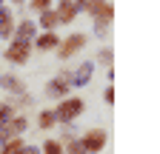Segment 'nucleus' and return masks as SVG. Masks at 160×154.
<instances>
[{"instance_id":"obj_1","label":"nucleus","mask_w":160,"mask_h":154,"mask_svg":"<svg viewBox=\"0 0 160 154\" xmlns=\"http://www.w3.org/2000/svg\"><path fill=\"white\" fill-rule=\"evenodd\" d=\"M86 12L92 14V20H94V31L100 37H106L109 34V26L114 20V6L109 3V0H92V3L86 6Z\"/></svg>"},{"instance_id":"obj_2","label":"nucleus","mask_w":160,"mask_h":154,"mask_svg":"<svg viewBox=\"0 0 160 154\" xmlns=\"http://www.w3.org/2000/svg\"><path fill=\"white\" fill-rule=\"evenodd\" d=\"M83 108H86V103L80 100V97H63V100H60V106L52 108V111H54V120H57V123H66V126H69L72 120H77L80 114H83Z\"/></svg>"},{"instance_id":"obj_3","label":"nucleus","mask_w":160,"mask_h":154,"mask_svg":"<svg viewBox=\"0 0 160 154\" xmlns=\"http://www.w3.org/2000/svg\"><path fill=\"white\" fill-rule=\"evenodd\" d=\"M80 146H83L86 154L103 151V146H106V131H103V128H89L83 137H80Z\"/></svg>"},{"instance_id":"obj_4","label":"nucleus","mask_w":160,"mask_h":154,"mask_svg":"<svg viewBox=\"0 0 160 154\" xmlns=\"http://www.w3.org/2000/svg\"><path fill=\"white\" fill-rule=\"evenodd\" d=\"M83 46H86V34H69L66 40H60L57 54H60V60H69V57H74Z\"/></svg>"},{"instance_id":"obj_5","label":"nucleus","mask_w":160,"mask_h":154,"mask_svg":"<svg viewBox=\"0 0 160 154\" xmlns=\"http://www.w3.org/2000/svg\"><path fill=\"white\" fill-rule=\"evenodd\" d=\"M69 89H72V71H60V74H54L52 83L46 86V91L52 94V97H57V100H63L66 94H69Z\"/></svg>"},{"instance_id":"obj_6","label":"nucleus","mask_w":160,"mask_h":154,"mask_svg":"<svg viewBox=\"0 0 160 154\" xmlns=\"http://www.w3.org/2000/svg\"><path fill=\"white\" fill-rule=\"evenodd\" d=\"M29 51H32V46L29 43H20V40H12L9 46H6V60L9 63H14V66H23L26 60H29Z\"/></svg>"},{"instance_id":"obj_7","label":"nucleus","mask_w":160,"mask_h":154,"mask_svg":"<svg viewBox=\"0 0 160 154\" xmlns=\"http://www.w3.org/2000/svg\"><path fill=\"white\" fill-rule=\"evenodd\" d=\"M23 131H26V117H23V114H14L6 126H0V137L12 140V137H20Z\"/></svg>"},{"instance_id":"obj_8","label":"nucleus","mask_w":160,"mask_h":154,"mask_svg":"<svg viewBox=\"0 0 160 154\" xmlns=\"http://www.w3.org/2000/svg\"><path fill=\"white\" fill-rule=\"evenodd\" d=\"M34 37H37V23L34 20H20L17 29H14V34H12V40H20V43H29L32 46Z\"/></svg>"},{"instance_id":"obj_9","label":"nucleus","mask_w":160,"mask_h":154,"mask_svg":"<svg viewBox=\"0 0 160 154\" xmlns=\"http://www.w3.org/2000/svg\"><path fill=\"white\" fill-rule=\"evenodd\" d=\"M77 6L72 3V0H57V9H54V14H57V23H72L74 17H77Z\"/></svg>"},{"instance_id":"obj_10","label":"nucleus","mask_w":160,"mask_h":154,"mask_svg":"<svg viewBox=\"0 0 160 154\" xmlns=\"http://www.w3.org/2000/svg\"><path fill=\"white\" fill-rule=\"evenodd\" d=\"M12 34H14V14L9 6H0V37L12 40Z\"/></svg>"},{"instance_id":"obj_11","label":"nucleus","mask_w":160,"mask_h":154,"mask_svg":"<svg viewBox=\"0 0 160 154\" xmlns=\"http://www.w3.org/2000/svg\"><path fill=\"white\" fill-rule=\"evenodd\" d=\"M92 74H94V63L92 60H86V63H80L77 66V71H72V86H86L89 80H92Z\"/></svg>"},{"instance_id":"obj_12","label":"nucleus","mask_w":160,"mask_h":154,"mask_svg":"<svg viewBox=\"0 0 160 154\" xmlns=\"http://www.w3.org/2000/svg\"><path fill=\"white\" fill-rule=\"evenodd\" d=\"M40 51H54L57 46H60V37L54 34V31H40L37 37H34V40H32Z\"/></svg>"},{"instance_id":"obj_13","label":"nucleus","mask_w":160,"mask_h":154,"mask_svg":"<svg viewBox=\"0 0 160 154\" xmlns=\"http://www.w3.org/2000/svg\"><path fill=\"white\" fill-rule=\"evenodd\" d=\"M0 89H6L9 94H26L23 80H20V77H14V74H3V77H0Z\"/></svg>"},{"instance_id":"obj_14","label":"nucleus","mask_w":160,"mask_h":154,"mask_svg":"<svg viewBox=\"0 0 160 154\" xmlns=\"http://www.w3.org/2000/svg\"><path fill=\"white\" fill-rule=\"evenodd\" d=\"M60 23H57V14H54V9H46V12H40V29L43 31H54Z\"/></svg>"},{"instance_id":"obj_15","label":"nucleus","mask_w":160,"mask_h":154,"mask_svg":"<svg viewBox=\"0 0 160 154\" xmlns=\"http://www.w3.org/2000/svg\"><path fill=\"white\" fill-rule=\"evenodd\" d=\"M23 140H20V137H12V140H6L3 143V148H0V154H20V151H23Z\"/></svg>"},{"instance_id":"obj_16","label":"nucleus","mask_w":160,"mask_h":154,"mask_svg":"<svg viewBox=\"0 0 160 154\" xmlns=\"http://www.w3.org/2000/svg\"><path fill=\"white\" fill-rule=\"evenodd\" d=\"M14 114H17V106H14V103H9V100L0 103V126H6V123L14 117Z\"/></svg>"},{"instance_id":"obj_17","label":"nucleus","mask_w":160,"mask_h":154,"mask_svg":"<svg viewBox=\"0 0 160 154\" xmlns=\"http://www.w3.org/2000/svg\"><path fill=\"white\" fill-rule=\"evenodd\" d=\"M54 123H57V120H54V111H52V108H43V111L37 114V126H40V128H52Z\"/></svg>"},{"instance_id":"obj_18","label":"nucleus","mask_w":160,"mask_h":154,"mask_svg":"<svg viewBox=\"0 0 160 154\" xmlns=\"http://www.w3.org/2000/svg\"><path fill=\"white\" fill-rule=\"evenodd\" d=\"M40 151H43V154H66V151H63V143H60V140H46Z\"/></svg>"},{"instance_id":"obj_19","label":"nucleus","mask_w":160,"mask_h":154,"mask_svg":"<svg viewBox=\"0 0 160 154\" xmlns=\"http://www.w3.org/2000/svg\"><path fill=\"white\" fill-rule=\"evenodd\" d=\"M63 151H66V154H86L83 146H80V140H69V143L63 146Z\"/></svg>"},{"instance_id":"obj_20","label":"nucleus","mask_w":160,"mask_h":154,"mask_svg":"<svg viewBox=\"0 0 160 154\" xmlns=\"http://www.w3.org/2000/svg\"><path fill=\"white\" fill-rule=\"evenodd\" d=\"M112 57H114V51H112V46H109V49H100V54H97V60H100V63H106V66L112 69Z\"/></svg>"},{"instance_id":"obj_21","label":"nucleus","mask_w":160,"mask_h":154,"mask_svg":"<svg viewBox=\"0 0 160 154\" xmlns=\"http://www.w3.org/2000/svg\"><path fill=\"white\" fill-rule=\"evenodd\" d=\"M32 9L40 14V12H46V9H52V0H32Z\"/></svg>"},{"instance_id":"obj_22","label":"nucleus","mask_w":160,"mask_h":154,"mask_svg":"<svg viewBox=\"0 0 160 154\" xmlns=\"http://www.w3.org/2000/svg\"><path fill=\"white\" fill-rule=\"evenodd\" d=\"M103 100H106V103H109V106H112V103H114V89H112V86H109V89H106V91H103Z\"/></svg>"},{"instance_id":"obj_23","label":"nucleus","mask_w":160,"mask_h":154,"mask_svg":"<svg viewBox=\"0 0 160 154\" xmlns=\"http://www.w3.org/2000/svg\"><path fill=\"white\" fill-rule=\"evenodd\" d=\"M20 154H40V148H37V146H23V151H20Z\"/></svg>"},{"instance_id":"obj_24","label":"nucleus","mask_w":160,"mask_h":154,"mask_svg":"<svg viewBox=\"0 0 160 154\" xmlns=\"http://www.w3.org/2000/svg\"><path fill=\"white\" fill-rule=\"evenodd\" d=\"M72 3H74V6H77V9H86V6H89V3H92V0H72Z\"/></svg>"},{"instance_id":"obj_25","label":"nucleus","mask_w":160,"mask_h":154,"mask_svg":"<svg viewBox=\"0 0 160 154\" xmlns=\"http://www.w3.org/2000/svg\"><path fill=\"white\" fill-rule=\"evenodd\" d=\"M3 143H6V140H3V137H0V148H3Z\"/></svg>"},{"instance_id":"obj_26","label":"nucleus","mask_w":160,"mask_h":154,"mask_svg":"<svg viewBox=\"0 0 160 154\" xmlns=\"http://www.w3.org/2000/svg\"><path fill=\"white\" fill-rule=\"evenodd\" d=\"M12 3H23V0H12Z\"/></svg>"},{"instance_id":"obj_27","label":"nucleus","mask_w":160,"mask_h":154,"mask_svg":"<svg viewBox=\"0 0 160 154\" xmlns=\"http://www.w3.org/2000/svg\"><path fill=\"white\" fill-rule=\"evenodd\" d=\"M0 6H3V0H0Z\"/></svg>"}]
</instances>
